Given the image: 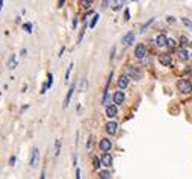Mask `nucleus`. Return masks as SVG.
<instances>
[{
	"label": "nucleus",
	"instance_id": "nucleus-1",
	"mask_svg": "<svg viewBox=\"0 0 192 179\" xmlns=\"http://www.w3.org/2000/svg\"><path fill=\"white\" fill-rule=\"evenodd\" d=\"M177 90L180 93H190L192 91V83L187 79H178L177 80Z\"/></svg>",
	"mask_w": 192,
	"mask_h": 179
},
{
	"label": "nucleus",
	"instance_id": "nucleus-2",
	"mask_svg": "<svg viewBox=\"0 0 192 179\" xmlns=\"http://www.w3.org/2000/svg\"><path fill=\"white\" fill-rule=\"evenodd\" d=\"M38 162H39V150H38V147H33L32 153H30V158H29V165L32 168H35L38 165Z\"/></svg>",
	"mask_w": 192,
	"mask_h": 179
},
{
	"label": "nucleus",
	"instance_id": "nucleus-3",
	"mask_svg": "<svg viewBox=\"0 0 192 179\" xmlns=\"http://www.w3.org/2000/svg\"><path fill=\"white\" fill-rule=\"evenodd\" d=\"M145 53H147V47H145V44H136V47H135V56L138 58V59H142L144 56H145Z\"/></svg>",
	"mask_w": 192,
	"mask_h": 179
},
{
	"label": "nucleus",
	"instance_id": "nucleus-4",
	"mask_svg": "<svg viewBox=\"0 0 192 179\" xmlns=\"http://www.w3.org/2000/svg\"><path fill=\"white\" fill-rule=\"evenodd\" d=\"M127 73H129V77H133L135 80H139L141 77H142V73H141V70H138L136 67H127Z\"/></svg>",
	"mask_w": 192,
	"mask_h": 179
},
{
	"label": "nucleus",
	"instance_id": "nucleus-5",
	"mask_svg": "<svg viewBox=\"0 0 192 179\" xmlns=\"http://www.w3.org/2000/svg\"><path fill=\"white\" fill-rule=\"evenodd\" d=\"M159 62L165 67H171L172 65V58L168 53H162V55H159Z\"/></svg>",
	"mask_w": 192,
	"mask_h": 179
},
{
	"label": "nucleus",
	"instance_id": "nucleus-6",
	"mask_svg": "<svg viewBox=\"0 0 192 179\" xmlns=\"http://www.w3.org/2000/svg\"><path fill=\"white\" fill-rule=\"evenodd\" d=\"M99 146H100V150L102 152H109L112 149V143H111L109 138H102L100 143H99Z\"/></svg>",
	"mask_w": 192,
	"mask_h": 179
},
{
	"label": "nucleus",
	"instance_id": "nucleus-7",
	"mask_svg": "<svg viewBox=\"0 0 192 179\" xmlns=\"http://www.w3.org/2000/svg\"><path fill=\"white\" fill-rule=\"evenodd\" d=\"M135 37H136V35H135V32H127V34L123 37V40H121V41H123V44H124V46H132V44H133V41H135Z\"/></svg>",
	"mask_w": 192,
	"mask_h": 179
},
{
	"label": "nucleus",
	"instance_id": "nucleus-8",
	"mask_svg": "<svg viewBox=\"0 0 192 179\" xmlns=\"http://www.w3.org/2000/svg\"><path fill=\"white\" fill-rule=\"evenodd\" d=\"M117 131H118V123L117 122H108L106 123V132L109 135H115Z\"/></svg>",
	"mask_w": 192,
	"mask_h": 179
},
{
	"label": "nucleus",
	"instance_id": "nucleus-9",
	"mask_svg": "<svg viewBox=\"0 0 192 179\" xmlns=\"http://www.w3.org/2000/svg\"><path fill=\"white\" fill-rule=\"evenodd\" d=\"M6 65H8V68H9V70H15V68H17L18 62H17V55H15V53H12V55L8 58Z\"/></svg>",
	"mask_w": 192,
	"mask_h": 179
},
{
	"label": "nucleus",
	"instance_id": "nucleus-10",
	"mask_svg": "<svg viewBox=\"0 0 192 179\" xmlns=\"http://www.w3.org/2000/svg\"><path fill=\"white\" fill-rule=\"evenodd\" d=\"M129 86V76L127 74H121L118 79V88L120 90H126Z\"/></svg>",
	"mask_w": 192,
	"mask_h": 179
},
{
	"label": "nucleus",
	"instance_id": "nucleus-11",
	"mask_svg": "<svg viewBox=\"0 0 192 179\" xmlns=\"http://www.w3.org/2000/svg\"><path fill=\"white\" fill-rule=\"evenodd\" d=\"M112 161H114V158L109 155V152H103V156H102V165H105V167H111V165H112Z\"/></svg>",
	"mask_w": 192,
	"mask_h": 179
},
{
	"label": "nucleus",
	"instance_id": "nucleus-12",
	"mask_svg": "<svg viewBox=\"0 0 192 179\" xmlns=\"http://www.w3.org/2000/svg\"><path fill=\"white\" fill-rule=\"evenodd\" d=\"M74 90H76V83H71V86H70V90H68V93H67V96H65V100H64V108H67L68 103L71 102V97H73Z\"/></svg>",
	"mask_w": 192,
	"mask_h": 179
},
{
	"label": "nucleus",
	"instance_id": "nucleus-13",
	"mask_svg": "<svg viewBox=\"0 0 192 179\" xmlns=\"http://www.w3.org/2000/svg\"><path fill=\"white\" fill-rule=\"evenodd\" d=\"M124 100H126V96H124V93L123 91H117L115 94H114V102H115V105H123L124 103Z\"/></svg>",
	"mask_w": 192,
	"mask_h": 179
},
{
	"label": "nucleus",
	"instance_id": "nucleus-14",
	"mask_svg": "<svg viewBox=\"0 0 192 179\" xmlns=\"http://www.w3.org/2000/svg\"><path fill=\"white\" fill-rule=\"evenodd\" d=\"M117 106H118V105H108V106H106V116H108L109 119H114V117L118 114Z\"/></svg>",
	"mask_w": 192,
	"mask_h": 179
},
{
	"label": "nucleus",
	"instance_id": "nucleus-15",
	"mask_svg": "<svg viewBox=\"0 0 192 179\" xmlns=\"http://www.w3.org/2000/svg\"><path fill=\"white\" fill-rule=\"evenodd\" d=\"M166 41H168V38H166L163 34H159V35H157V38H156V46L163 47V46H166Z\"/></svg>",
	"mask_w": 192,
	"mask_h": 179
},
{
	"label": "nucleus",
	"instance_id": "nucleus-16",
	"mask_svg": "<svg viewBox=\"0 0 192 179\" xmlns=\"http://www.w3.org/2000/svg\"><path fill=\"white\" fill-rule=\"evenodd\" d=\"M178 58L183 59V61H187V59H189V52H187L184 47L180 49V50H178Z\"/></svg>",
	"mask_w": 192,
	"mask_h": 179
},
{
	"label": "nucleus",
	"instance_id": "nucleus-17",
	"mask_svg": "<svg viewBox=\"0 0 192 179\" xmlns=\"http://www.w3.org/2000/svg\"><path fill=\"white\" fill-rule=\"evenodd\" d=\"M61 146H62V141H61V138H58V140L55 141V156H59V153H61Z\"/></svg>",
	"mask_w": 192,
	"mask_h": 179
},
{
	"label": "nucleus",
	"instance_id": "nucleus-18",
	"mask_svg": "<svg viewBox=\"0 0 192 179\" xmlns=\"http://www.w3.org/2000/svg\"><path fill=\"white\" fill-rule=\"evenodd\" d=\"M80 6L83 9H89L92 6V0H80Z\"/></svg>",
	"mask_w": 192,
	"mask_h": 179
},
{
	"label": "nucleus",
	"instance_id": "nucleus-19",
	"mask_svg": "<svg viewBox=\"0 0 192 179\" xmlns=\"http://www.w3.org/2000/svg\"><path fill=\"white\" fill-rule=\"evenodd\" d=\"M99 18H100V15H99V14H94V17H92V20L89 21V28H91V29H94V28H95V24H97V21H99Z\"/></svg>",
	"mask_w": 192,
	"mask_h": 179
},
{
	"label": "nucleus",
	"instance_id": "nucleus-20",
	"mask_svg": "<svg viewBox=\"0 0 192 179\" xmlns=\"http://www.w3.org/2000/svg\"><path fill=\"white\" fill-rule=\"evenodd\" d=\"M126 2H127V0H115V5H114V9H115V11L121 9V6H123V5H126Z\"/></svg>",
	"mask_w": 192,
	"mask_h": 179
},
{
	"label": "nucleus",
	"instance_id": "nucleus-21",
	"mask_svg": "<svg viewBox=\"0 0 192 179\" xmlns=\"http://www.w3.org/2000/svg\"><path fill=\"white\" fill-rule=\"evenodd\" d=\"M50 86H52V85L49 83V80H47V82H44V83H42V86H41V91H39V93H41V94H46V93H47V90H49Z\"/></svg>",
	"mask_w": 192,
	"mask_h": 179
},
{
	"label": "nucleus",
	"instance_id": "nucleus-22",
	"mask_svg": "<svg viewBox=\"0 0 192 179\" xmlns=\"http://www.w3.org/2000/svg\"><path fill=\"white\" fill-rule=\"evenodd\" d=\"M92 162H94V168H100V165H102V158L99 159L97 156H94V158H92Z\"/></svg>",
	"mask_w": 192,
	"mask_h": 179
},
{
	"label": "nucleus",
	"instance_id": "nucleus-23",
	"mask_svg": "<svg viewBox=\"0 0 192 179\" xmlns=\"http://www.w3.org/2000/svg\"><path fill=\"white\" fill-rule=\"evenodd\" d=\"M181 23H183V24H184V26H186L187 29H192V21H190L189 18L183 17V18H181Z\"/></svg>",
	"mask_w": 192,
	"mask_h": 179
},
{
	"label": "nucleus",
	"instance_id": "nucleus-24",
	"mask_svg": "<svg viewBox=\"0 0 192 179\" xmlns=\"http://www.w3.org/2000/svg\"><path fill=\"white\" fill-rule=\"evenodd\" d=\"M73 65H74V64H70V65H68V70H67V73H65V82H68V80H70V74H71Z\"/></svg>",
	"mask_w": 192,
	"mask_h": 179
},
{
	"label": "nucleus",
	"instance_id": "nucleus-25",
	"mask_svg": "<svg viewBox=\"0 0 192 179\" xmlns=\"http://www.w3.org/2000/svg\"><path fill=\"white\" fill-rule=\"evenodd\" d=\"M153 21H154V17H151V18H150V20H148V21H147V23H145V24L141 28V32H145V29H147V28H148V26H150Z\"/></svg>",
	"mask_w": 192,
	"mask_h": 179
},
{
	"label": "nucleus",
	"instance_id": "nucleus-26",
	"mask_svg": "<svg viewBox=\"0 0 192 179\" xmlns=\"http://www.w3.org/2000/svg\"><path fill=\"white\" fill-rule=\"evenodd\" d=\"M23 29H24L27 34H32V23H24V24H23Z\"/></svg>",
	"mask_w": 192,
	"mask_h": 179
},
{
	"label": "nucleus",
	"instance_id": "nucleus-27",
	"mask_svg": "<svg viewBox=\"0 0 192 179\" xmlns=\"http://www.w3.org/2000/svg\"><path fill=\"white\" fill-rule=\"evenodd\" d=\"M99 176H100V177H103V179H108V177H111V171H108V170L100 171V173H99Z\"/></svg>",
	"mask_w": 192,
	"mask_h": 179
},
{
	"label": "nucleus",
	"instance_id": "nucleus-28",
	"mask_svg": "<svg viewBox=\"0 0 192 179\" xmlns=\"http://www.w3.org/2000/svg\"><path fill=\"white\" fill-rule=\"evenodd\" d=\"M166 46H168L169 49H174V47H175V41H174L172 38H168V41H166Z\"/></svg>",
	"mask_w": 192,
	"mask_h": 179
},
{
	"label": "nucleus",
	"instance_id": "nucleus-29",
	"mask_svg": "<svg viewBox=\"0 0 192 179\" xmlns=\"http://www.w3.org/2000/svg\"><path fill=\"white\" fill-rule=\"evenodd\" d=\"M180 46L181 47H186L187 46V38L186 37H180Z\"/></svg>",
	"mask_w": 192,
	"mask_h": 179
},
{
	"label": "nucleus",
	"instance_id": "nucleus-30",
	"mask_svg": "<svg viewBox=\"0 0 192 179\" xmlns=\"http://www.w3.org/2000/svg\"><path fill=\"white\" fill-rule=\"evenodd\" d=\"M85 29H86V24L82 28V31H80V34H79V43H82V40H83V34H85Z\"/></svg>",
	"mask_w": 192,
	"mask_h": 179
},
{
	"label": "nucleus",
	"instance_id": "nucleus-31",
	"mask_svg": "<svg viewBox=\"0 0 192 179\" xmlns=\"http://www.w3.org/2000/svg\"><path fill=\"white\" fill-rule=\"evenodd\" d=\"M124 20H126V21H129V20H130V11H129V9H126V11H124Z\"/></svg>",
	"mask_w": 192,
	"mask_h": 179
},
{
	"label": "nucleus",
	"instance_id": "nucleus-32",
	"mask_svg": "<svg viewBox=\"0 0 192 179\" xmlns=\"http://www.w3.org/2000/svg\"><path fill=\"white\" fill-rule=\"evenodd\" d=\"M109 2H111V0H103V2H102V9H106L109 6Z\"/></svg>",
	"mask_w": 192,
	"mask_h": 179
},
{
	"label": "nucleus",
	"instance_id": "nucleus-33",
	"mask_svg": "<svg viewBox=\"0 0 192 179\" xmlns=\"http://www.w3.org/2000/svg\"><path fill=\"white\" fill-rule=\"evenodd\" d=\"M85 88H86V79H82V83H80V90H82V91H85Z\"/></svg>",
	"mask_w": 192,
	"mask_h": 179
},
{
	"label": "nucleus",
	"instance_id": "nucleus-34",
	"mask_svg": "<svg viewBox=\"0 0 192 179\" xmlns=\"http://www.w3.org/2000/svg\"><path fill=\"white\" fill-rule=\"evenodd\" d=\"M92 143H94V138H92V137H89V141H88V146H86V149H88V150H91Z\"/></svg>",
	"mask_w": 192,
	"mask_h": 179
},
{
	"label": "nucleus",
	"instance_id": "nucleus-35",
	"mask_svg": "<svg viewBox=\"0 0 192 179\" xmlns=\"http://www.w3.org/2000/svg\"><path fill=\"white\" fill-rule=\"evenodd\" d=\"M15 159H17L15 156H11V159H9V164H11V165H15Z\"/></svg>",
	"mask_w": 192,
	"mask_h": 179
},
{
	"label": "nucleus",
	"instance_id": "nucleus-36",
	"mask_svg": "<svg viewBox=\"0 0 192 179\" xmlns=\"http://www.w3.org/2000/svg\"><path fill=\"white\" fill-rule=\"evenodd\" d=\"M64 3H65V0H59V2H58V8H62Z\"/></svg>",
	"mask_w": 192,
	"mask_h": 179
},
{
	"label": "nucleus",
	"instance_id": "nucleus-37",
	"mask_svg": "<svg viewBox=\"0 0 192 179\" xmlns=\"http://www.w3.org/2000/svg\"><path fill=\"white\" fill-rule=\"evenodd\" d=\"M77 28V18L74 17V20H73V29H76Z\"/></svg>",
	"mask_w": 192,
	"mask_h": 179
},
{
	"label": "nucleus",
	"instance_id": "nucleus-38",
	"mask_svg": "<svg viewBox=\"0 0 192 179\" xmlns=\"http://www.w3.org/2000/svg\"><path fill=\"white\" fill-rule=\"evenodd\" d=\"M114 56H115V47H112L111 50V59H114Z\"/></svg>",
	"mask_w": 192,
	"mask_h": 179
},
{
	"label": "nucleus",
	"instance_id": "nucleus-39",
	"mask_svg": "<svg viewBox=\"0 0 192 179\" xmlns=\"http://www.w3.org/2000/svg\"><path fill=\"white\" fill-rule=\"evenodd\" d=\"M166 20H168V23H174V21H175V20H174V18H172V17H168V18H166Z\"/></svg>",
	"mask_w": 192,
	"mask_h": 179
},
{
	"label": "nucleus",
	"instance_id": "nucleus-40",
	"mask_svg": "<svg viewBox=\"0 0 192 179\" xmlns=\"http://www.w3.org/2000/svg\"><path fill=\"white\" fill-rule=\"evenodd\" d=\"M26 55H27V50L23 49V50H21V56H26Z\"/></svg>",
	"mask_w": 192,
	"mask_h": 179
},
{
	"label": "nucleus",
	"instance_id": "nucleus-41",
	"mask_svg": "<svg viewBox=\"0 0 192 179\" xmlns=\"http://www.w3.org/2000/svg\"><path fill=\"white\" fill-rule=\"evenodd\" d=\"M76 177H77V179L80 177V170H79V168H77V171H76Z\"/></svg>",
	"mask_w": 192,
	"mask_h": 179
},
{
	"label": "nucleus",
	"instance_id": "nucleus-42",
	"mask_svg": "<svg viewBox=\"0 0 192 179\" xmlns=\"http://www.w3.org/2000/svg\"><path fill=\"white\" fill-rule=\"evenodd\" d=\"M2 8H3V0H0V12H2Z\"/></svg>",
	"mask_w": 192,
	"mask_h": 179
}]
</instances>
